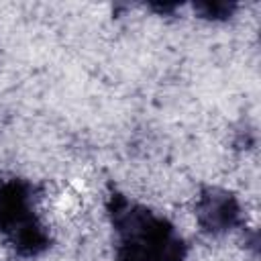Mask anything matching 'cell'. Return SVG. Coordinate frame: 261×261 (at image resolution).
Wrapping results in <instances>:
<instances>
[{"mask_svg":"<svg viewBox=\"0 0 261 261\" xmlns=\"http://www.w3.org/2000/svg\"><path fill=\"white\" fill-rule=\"evenodd\" d=\"M0 234L20 257H37L51 245V234L37 214V190L24 179L0 181Z\"/></svg>","mask_w":261,"mask_h":261,"instance_id":"cell-2","label":"cell"},{"mask_svg":"<svg viewBox=\"0 0 261 261\" xmlns=\"http://www.w3.org/2000/svg\"><path fill=\"white\" fill-rule=\"evenodd\" d=\"M151 8L157 10L159 14H171L177 8V4H151Z\"/></svg>","mask_w":261,"mask_h":261,"instance_id":"cell-5","label":"cell"},{"mask_svg":"<svg viewBox=\"0 0 261 261\" xmlns=\"http://www.w3.org/2000/svg\"><path fill=\"white\" fill-rule=\"evenodd\" d=\"M108 214L118 234L114 261H186V243L165 216L118 192L108 198Z\"/></svg>","mask_w":261,"mask_h":261,"instance_id":"cell-1","label":"cell"},{"mask_svg":"<svg viewBox=\"0 0 261 261\" xmlns=\"http://www.w3.org/2000/svg\"><path fill=\"white\" fill-rule=\"evenodd\" d=\"M196 222L202 232L218 237L243 224V208L239 198L218 186H206L196 200Z\"/></svg>","mask_w":261,"mask_h":261,"instance_id":"cell-3","label":"cell"},{"mask_svg":"<svg viewBox=\"0 0 261 261\" xmlns=\"http://www.w3.org/2000/svg\"><path fill=\"white\" fill-rule=\"evenodd\" d=\"M234 10H237L234 2H196L194 4L196 16L204 18V20H210V22L228 20Z\"/></svg>","mask_w":261,"mask_h":261,"instance_id":"cell-4","label":"cell"}]
</instances>
